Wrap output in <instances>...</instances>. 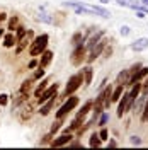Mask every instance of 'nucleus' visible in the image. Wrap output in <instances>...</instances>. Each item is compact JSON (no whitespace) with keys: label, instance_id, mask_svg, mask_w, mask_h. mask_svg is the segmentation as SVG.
<instances>
[{"label":"nucleus","instance_id":"obj_1","mask_svg":"<svg viewBox=\"0 0 148 150\" xmlns=\"http://www.w3.org/2000/svg\"><path fill=\"white\" fill-rule=\"evenodd\" d=\"M83 84V75H82V70H78L77 74L70 75L68 77V82L65 84V89H63V92L58 96V103H63L68 96H72V94H75L80 87H82Z\"/></svg>","mask_w":148,"mask_h":150},{"label":"nucleus","instance_id":"obj_2","mask_svg":"<svg viewBox=\"0 0 148 150\" xmlns=\"http://www.w3.org/2000/svg\"><path fill=\"white\" fill-rule=\"evenodd\" d=\"M49 45V34L43 33V34H37L34 36V39L31 41V45L27 46V53L29 56H39Z\"/></svg>","mask_w":148,"mask_h":150},{"label":"nucleus","instance_id":"obj_3","mask_svg":"<svg viewBox=\"0 0 148 150\" xmlns=\"http://www.w3.org/2000/svg\"><path fill=\"white\" fill-rule=\"evenodd\" d=\"M78 104H80V97L78 96H75V94H72V96H68L65 101L61 103V106L56 109V112H55V118H66L68 114L72 111H75L77 108H78Z\"/></svg>","mask_w":148,"mask_h":150},{"label":"nucleus","instance_id":"obj_4","mask_svg":"<svg viewBox=\"0 0 148 150\" xmlns=\"http://www.w3.org/2000/svg\"><path fill=\"white\" fill-rule=\"evenodd\" d=\"M107 45H109V38H107V36H104V38L101 39V41H99V43L95 45V46H94V48H90V50L87 51V58H85V63L92 65L94 62H95V60H97V58H99V56L102 55L104 48L107 46Z\"/></svg>","mask_w":148,"mask_h":150},{"label":"nucleus","instance_id":"obj_5","mask_svg":"<svg viewBox=\"0 0 148 150\" xmlns=\"http://www.w3.org/2000/svg\"><path fill=\"white\" fill-rule=\"evenodd\" d=\"M34 36H36V34H34V29H27V33L16 43V46H14V55L20 56L22 51H27V46L31 45V41L34 39Z\"/></svg>","mask_w":148,"mask_h":150},{"label":"nucleus","instance_id":"obj_6","mask_svg":"<svg viewBox=\"0 0 148 150\" xmlns=\"http://www.w3.org/2000/svg\"><path fill=\"white\" fill-rule=\"evenodd\" d=\"M87 58V50H85V45H78V46L73 48L72 55H70V63L73 67H82L83 62Z\"/></svg>","mask_w":148,"mask_h":150},{"label":"nucleus","instance_id":"obj_7","mask_svg":"<svg viewBox=\"0 0 148 150\" xmlns=\"http://www.w3.org/2000/svg\"><path fill=\"white\" fill-rule=\"evenodd\" d=\"M58 91H60V84H58V82H55V84H49L46 89L41 92V96L36 99V101H37V106H39V104H43V103H46L48 99H51V97L58 96Z\"/></svg>","mask_w":148,"mask_h":150},{"label":"nucleus","instance_id":"obj_8","mask_svg":"<svg viewBox=\"0 0 148 150\" xmlns=\"http://www.w3.org/2000/svg\"><path fill=\"white\" fill-rule=\"evenodd\" d=\"M72 140H73V133H61V135H58V137H55V138L51 140L49 147H53V149L65 147V145H68Z\"/></svg>","mask_w":148,"mask_h":150},{"label":"nucleus","instance_id":"obj_9","mask_svg":"<svg viewBox=\"0 0 148 150\" xmlns=\"http://www.w3.org/2000/svg\"><path fill=\"white\" fill-rule=\"evenodd\" d=\"M104 36H106V31H104V29H99V31H95V33L92 31V33H90V36L85 39V50L89 51L90 48H94Z\"/></svg>","mask_w":148,"mask_h":150},{"label":"nucleus","instance_id":"obj_10","mask_svg":"<svg viewBox=\"0 0 148 150\" xmlns=\"http://www.w3.org/2000/svg\"><path fill=\"white\" fill-rule=\"evenodd\" d=\"M56 104H58V96L51 97V99H48L46 103L39 104V109H37V112H39L41 116H48V114H49V112L56 108Z\"/></svg>","mask_w":148,"mask_h":150},{"label":"nucleus","instance_id":"obj_11","mask_svg":"<svg viewBox=\"0 0 148 150\" xmlns=\"http://www.w3.org/2000/svg\"><path fill=\"white\" fill-rule=\"evenodd\" d=\"M53 56H55V51L53 50H44L41 55L37 56V60H39V63L37 67H43V68H48V67L51 65V62H53Z\"/></svg>","mask_w":148,"mask_h":150},{"label":"nucleus","instance_id":"obj_12","mask_svg":"<svg viewBox=\"0 0 148 150\" xmlns=\"http://www.w3.org/2000/svg\"><path fill=\"white\" fill-rule=\"evenodd\" d=\"M130 48H131V51H135V53H141V51L148 50V38H136L130 45Z\"/></svg>","mask_w":148,"mask_h":150},{"label":"nucleus","instance_id":"obj_13","mask_svg":"<svg viewBox=\"0 0 148 150\" xmlns=\"http://www.w3.org/2000/svg\"><path fill=\"white\" fill-rule=\"evenodd\" d=\"M2 46L5 48V50H12V48L16 46V43H17V39H16V34L12 33V31H5V34L2 38Z\"/></svg>","mask_w":148,"mask_h":150},{"label":"nucleus","instance_id":"obj_14","mask_svg":"<svg viewBox=\"0 0 148 150\" xmlns=\"http://www.w3.org/2000/svg\"><path fill=\"white\" fill-rule=\"evenodd\" d=\"M128 99H130V92H124L123 96H121V99L118 101V111H116V116H118V118H123V116L126 114Z\"/></svg>","mask_w":148,"mask_h":150},{"label":"nucleus","instance_id":"obj_15","mask_svg":"<svg viewBox=\"0 0 148 150\" xmlns=\"http://www.w3.org/2000/svg\"><path fill=\"white\" fill-rule=\"evenodd\" d=\"M82 75H83V87H90L92 84V79H94V68L92 65H87L82 67Z\"/></svg>","mask_w":148,"mask_h":150},{"label":"nucleus","instance_id":"obj_16","mask_svg":"<svg viewBox=\"0 0 148 150\" xmlns=\"http://www.w3.org/2000/svg\"><path fill=\"white\" fill-rule=\"evenodd\" d=\"M92 108H94V99H89V101H85L82 104V108L77 111L75 116H80V118H87L90 112H92Z\"/></svg>","mask_w":148,"mask_h":150},{"label":"nucleus","instance_id":"obj_17","mask_svg":"<svg viewBox=\"0 0 148 150\" xmlns=\"http://www.w3.org/2000/svg\"><path fill=\"white\" fill-rule=\"evenodd\" d=\"M49 80H51V77H43V79L39 80V84L36 85V89L32 91V97H36V99H37V97L41 96V92H43L48 85H49Z\"/></svg>","mask_w":148,"mask_h":150},{"label":"nucleus","instance_id":"obj_18","mask_svg":"<svg viewBox=\"0 0 148 150\" xmlns=\"http://www.w3.org/2000/svg\"><path fill=\"white\" fill-rule=\"evenodd\" d=\"M85 39H87V36L83 34L82 31H75L73 34H72V39H70V45L72 46H78V45H85Z\"/></svg>","mask_w":148,"mask_h":150},{"label":"nucleus","instance_id":"obj_19","mask_svg":"<svg viewBox=\"0 0 148 150\" xmlns=\"http://www.w3.org/2000/svg\"><path fill=\"white\" fill-rule=\"evenodd\" d=\"M128 80H130V70H121L119 74L116 75V85H128Z\"/></svg>","mask_w":148,"mask_h":150},{"label":"nucleus","instance_id":"obj_20","mask_svg":"<svg viewBox=\"0 0 148 150\" xmlns=\"http://www.w3.org/2000/svg\"><path fill=\"white\" fill-rule=\"evenodd\" d=\"M32 85H34V80H32L31 77L24 79V80H22V84H20V87H19V92L31 94V92H32Z\"/></svg>","mask_w":148,"mask_h":150},{"label":"nucleus","instance_id":"obj_21","mask_svg":"<svg viewBox=\"0 0 148 150\" xmlns=\"http://www.w3.org/2000/svg\"><path fill=\"white\" fill-rule=\"evenodd\" d=\"M89 7L94 10V14H95V16H101V17H104V19L111 17V12L106 9L104 5H89Z\"/></svg>","mask_w":148,"mask_h":150},{"label":"nucleus","instance_id":"obj_22","mask_svg":"<svg viewBox=\"0 0 148 150\" xmlns=\"http://www.w3.org/2000/svg\"><path fill=\"white\" fill-rule=\"evenodd\" d=\"M124 94V85H116L112 87V94H111V103L118 104V101L121 99V96Z\"/></svg>","mask_w":148,"mask_h":150},{"label":"nucleus","instance_id":"obj_23","mask_svg":"<svg viewBox=\"0 0 148 150\" xmlns=\"http://www.w3.org/2000/svg\"><path fill=\"white\" fill-rule=\"evenodd\" d=\"M89 147H92V149H99V147H102V140H101V137H99V131H92V133H90Z\"/></svg>","mask_w":148,"mask_h":150},{"label":"nucleus","instance_id":"obj_24","mask_svg":"<svg viewBox=\"0 0 148 150\" xmlns=\"http://www.w3.org/2000/svg\"><path fill=\"white\" fill-rule=\"evenodd\" d=\"M19 24H20V21H19V16H16V14H14V16H9V19H7V28H5V29L14 33V31L17 29Z\"/></svg>","mask_w":148,"mask_h":150},{"label":"nucleus","instance_id":"obj_25","mask_svg":"<svg viewBox=\"0 0 148 150\" xmlns=\"http://www.w3.org/2000/svg\"><path fill=\"white\" fill-rule=\"evenodd\" d=\"M43 77H46V68H43V67H36V68L32 70V74H31V79H32L34 82H39Z\"/></svg>","mask_w":148,"mask_h":150},{"label":"nucleus","instance_id":"obj_26","mask_svg":"<svg viewBox=\"0 0 148 150\" xmlns=\"http://www.w3.org/2000/svg\"><path fill=\"white\" fill-rule=\"evenodd\" d=\"M63 121H65V118H60V120H58V118H55V123L51 125V128H49V131H51L53 135H56L58 131H60L61 128H63Z\"/></svg>","mask_w":148,"mask_h":150},{"label":"nucleus","instance_id":"obj_27","mask_svg":"<svg viewBox=\"0 0 148 150\" xmlns=\"http://www.w3.org/2000/svg\"><path fill=\"white\" fill-rule=\"evenodd\" d=\"M39 22H46V24H55V19L51 17L49 14H46L44 10H39V16H37Z\"/></svg>","mask_w":148,"mask_h":150},{"label":"nucleus","instance_id":"obj_28","mask_svg":"<svg viewBox=\"0 0 148 150\" xmlns=\"http://www.w3.org/2000/svg\"><path fill=\"white\" fill-rule=\"evenodd\" d=\"M107 123H109V112L107 111H102V114L99 116V120H97V126H107Z\"/></svg>","mask_w":148,"mask_h":150},{"label":"nucleus","instance_id":"obj_29","mask_svg":"<svg viewBox=\"0 0 148 150\" xmlns=\"http://www.w3.org/2000/svg\"><path fill=\"white\" fill-rule=\"evenodd\" d=\"M26 33H27V28H26L24 24H19V26H17V29L14 31V34H16V39L19 41V39H20L22 36H24Z\"/></svg>","mask_w":148,"mask_h":150},{"label":"nucleus","instance_id":"obj_30","mask_svg":"<svg viewBox=\"0 0 148 150\" xmlns=\"http://www.w3.org/2000/svg\"><path fill=\"white\" fill-rule=\"evenodd\" d=\"M53 138H55V135H53L51 131H48L46 135H44V137L41 138V142H39V145H41V147H44V145H49V143H51V140H53Z\"/></svg>","mask_w":148,"mask_h":150},{"label":"nucleus","instance_id":"obj_31","mask_svg":"<svg viewBox=\"0 0 148 150\" xmlns=\"http://www.w3.org/2000/svg\"><path fill=\"white\" fill-rule=\"evenodd\" d=\"M99 137H101L102 142H107L109 140V128H107V126H101V130H99Z\"/></svg>","mask_w":148,"mask_h":150},{"label":"nucleus","instance_id":"obj_32","mask_svg":"<svg viewBox=\"0 0 148 150\" xmlns=\"http://www.w3.org/2000/svg\"><path fill=\"white\" fill-rule=\"evenodd\" d=\"M10 103V96L5 92H0V108H5Z\"/></svg>","mask_w":148,"mask_h":150},{"label":"nucleus","instance_id":"obj_33","mask_svg":"<svg viewBox=\"0 0 148 150\" xmlns=\"http://www.w3.org/2000/svg\"><path fill=\"white\" fill-rule=\"evenodd\" d=\"M140 118H141V123H148V97L145 101V106H143V111L140 114Z\"/></svg>","mask_w":148,"mask_h":150},{"label":"nucleus","instance_id":"obj_34","mask_svg":"<svg viewBox=\"0 0 148 150\" xmlns=\"http://www.w3.org/2000/svg\"><path fill=\"white\" fill-rule=\"evenodd\" d=\"M112 53H114V46H112V45H107V46L104 48V51H102L101 56H104V58L107 60V58H111L112 56Z\"/></svg>","mask_w":148,"mask_h":150},{"label":"nucleus","instance_id":"obj_35","mask_svg":"<svg viewBox=\"0 0 148 150\" xmlns=\"http://www.w3.org/2000/svg\"><path fill=\"white\" fill-rule=\"evenodd\" d=\"M37 63H39V60H37V56H32L31 60L27 62V70H34L37 67Z\"/></svg>","mask_w":148,"mask_h":150},{"label":"nucleus","instance_id":"obj_36","mask_svg":"<svg viewBox=\"0 0 148 150\" xmlns=\"http://www.w3.org/2000/svg\"><path fill=\"white\" fill-rule=\"evenodd\" d=\"M119 34L123 38L130 36V34H131V28H130V26H121V28H119Z\"/></svg>","mask_w":148,"mask_h":150},{"label":"nucleus","instance_id":"obj_37","mask_svg":"<svg viewBox=\"0 0 148 150\" xmlns=\"http://www.w3.org/2000/svg\"><path fill=\"white\" fill-rule=\"evenodd\" d=\"M130 143H131V145H136V147H140L143 142H141V138H140L138 135H131V137H130Z\"/></svg>","mask_w":148,"mask_h":150},{"label":"nucleus","instance_id":"obj_38","mask_svg":"<svg viewBox=\"0 0 148 150\" xmlns=\"http://www.w3.org/2000/svg\"><path fill=\"white\" fill-rule=\"evenodd\" d=\"M141 94L148 96V75L143 79V82H141Z\"/></svg>","mask_w":148,"mask_h":150},{"label":"nucleus","instance_id":"obj_39","mask_svg":"<svg viewBox=\"0 0 148 150\" xmlns=\"http://www.w3.org/2000/svg\"><path fill=\"white\" fill-rule=\"evenodd\" d=\"M141 67H143V65H141L140 62H136V63H133V65H131L130 68H128V70H130V75H131V74H135V72H138V70L141 68Z\"/></svg>","mask_w":148,"mask_h":150},{"label":"nucleus","instance_id":"obj_40","mask_svg":"<svg viewBox=\"0 0 148 150\" xmlns=\"http://www.w3.org/2000/svg\"><path fill=\"white\" fill-rule=\"evenodd\" d=\"M118 147V142L114 140V138H109L107 140V149H116Z\"/></svg>","mask_w":148,"mask_h":150},{"label":"nucleus","instance_id":"obj_41","mask_svg":"<svg viewBox=\"0 0 148 150\" xmlns=\"http://www.w3.org/2000/svg\"><path fill=\"white\" fill-rule=\"evenodd\" d=\"M107 82H109V79H107V77H106V79H102V82L99 84V87H97V91H101V89H104V87L107 85Z\"/></svg>","mask_w":148,"mask_h":150},{"label":"nucleus","instance_id":"obj_42","mask_svg":"<svg viewBox=\"0 0 148 150\" xmlns=\"http://www.w3.org/2000/svg\"><path fill=\"white\" fill-rule=\"evenodd\" d=\"M116 4H118L119 7H128V5H130V2H128V0H116Z\"/></svg>","mask_w":148,"mask_h":150},{"label":"nucleus","instance_id":"obj_43","mask_svg":"<svg viewBox=\"0 0 148 150\" xmlns=\"http://www.w3.org/2000/svg\"><path fill=\"white\" fill-rule=\"evenodd\" d=\"M136 17H138V19H145V17H147V14H145L143 10H136Z\"/></svg>","mask_w":148,"mask_h":150},{"label":"nucleus","instance_id":"obj_44","mask_svg":"<svg viewBox=\"0 0 148 150\" xmlns=\"http://www.w3.org/2000/svg\"><path fill=\"white\" fill-rule=\"evenodd\" d=\"M5 31H7V29H5V28H2V26H0V41H2V38H4V34H5Z\"/></svg>","mask_w":148,"mask_h":150},{"label":"nucleus","instance_id":"obj_45","mask_svg":"<svg viewBox=\"0 0 148 150\" xmlns=\"http://www.w3.org/2000/svg\"><path fill=\"white\" fill-rule=\"evenodd\" d=\"M109 2H111V0H99V4H101V5H107Z\"/></svg>","mask_w":148,"mask_h":150},{"label":"nucleus","instance_id":"obj_46","mask_svg":"<svg viewBox=\"0 0 148 150\" xmlns=\"http://www.w3.org/2000/svg\"><path fill=\"white\" fill-rule=\"evenodd\" d=\"M141 5H145V7H148V0H141Z\"/></svg>","mask_w":148,"mask_h":150}]
</instances>
